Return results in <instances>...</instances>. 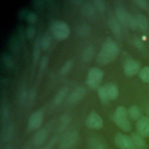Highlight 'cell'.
<instances>
[{
  "label": "cell",
  "instance_id": "cell-1",
  "mask_svg": "<svg viewBox=\"0 0 149 149\" xmlns=\"http://www.w3.org/2000/svg\"><path fill=\"white\" fill-rule=\"evenodd\" d=\"M119 52L117 44L111 38H108L102 44L101 49L97 57V61L102 65L108 64L117 58Z\"/></svg>",
  "mask_w": 149,
  "mask_h": 149
},
{
  "label": "cell",
  "instance_id": "cell-2",
  "mask_svg": "<svg viewBox=\"0 0 149 149\" xmlns=\"http://www.w3.org/2000/svg\"><path fill=\"white\" fill-rule=\"evenodd\" d=\"M51 30L54 37L58 40L66 39L70 35L69 26L64 22L54 20L51 23Z\"/></svg>",
  "mask_w": 149,
  "mask_h": 149
},
{
  "label": "cell",
  "instance_id": "cell-3",
  "mask_svg": "<svg viewBox=\"0 0 149 149\" xmlns=\"http://www.w3.org/2000/svg\"><path fill=\"white\" fill-rule=\"evenodd\" d=\"M104 77V72L101 69L93 67L89 69L86 80L87 84L91 88H97Z\"/></svg>",
  "mask_w": 149,
  "mask_h": 149
},
{
  "label": "cell",
  "instance_id": "cell-4",
  "mask_svg": "<svg viewBox=\"0 0 149 149\" xmlns=\"http://www.w3.org/2000/svg\"><path fill=\"white\" fill-rule=\"evenodd\" d=\"M87 127L91 129L98 130L103 127L104 123L101 117L95 111L90 112L86 119Z\"/></svg>",
  "mask_w": 149,
  "mask_h": 149
},
{
  "label": "cell",
  "instance_id": "cell-5",
  "mask_svg": "<svg viewBox=\"0 0 149 149\" xmlns=\"http://www.w3.org/2000/svg\"><path fill=\"white\" fill-rule=\"evenodd\" d=\"M114 142L116 146L120 149H135L131 137L120 132L115 134Z\"/></svg>",
  "mask_w": 149,
  "mask_h": 149
},
{
  "label": "cell",
  "instance_id": "cell-6",
  "mask_svg": "<svg viewBox=\"0 0 149 149\" xmlns=\"http://www.w3.org/2000/svg\"><path fill=\"white\" fill-rule=\"evenodd\" d=\"M123 70L125 74L127 76H133L140 72V63L133 59H127L124 64Z\"/></svg>",
  "mask_w": 149,
  "mask_h": 149
},
{
  "label": "cell",
  "instance_id": "cell-7",
  "mask_svg": "<svg viewBox=\"0 0 149 149\" xmlns=\"http://www.w3.org/2000/svg\"><path fill=\"white\" fill-rule=\"evenodd\" d=\"M43 111L42 109H39L34 112L29 118L28 121V129L32 130L39 128L43 121Z\"/></svg>",
  "mask_w": 149,
  "mask_h": 149
},
{
  "label": "cell",
  "instance_id": "cell-8",
  "mask_svg": "<svg viewBox=\"0 0 149 149\" xmlns=\"http://www.w3.org/2000/svg\"><path fill=\"white\" fill-rule=\"evenodd\" d=\"M136 128L143 137H149V117L144 116L139 119L136 123Z\"/></svg>",
  "mask_w": 149,
  "mask_h": 149
},
{
  "label": "cell",
  "instance_id": "cell-9",
  "mask_svg": "<svg viewBox=\"0 0 149 149\" xmlns=\"http://www.w3.org/2000/svg\"><path fill=\"white\" fill-rule=\"evenodd\" d=\"M79 134L77 131H73L68 134L62 141L60 149H69L77 141Z\"/></svg>",
  "mask_w": 149,
  "mask_h": 149
},
{
  "label": "cell",
  "instance_id": "cell-10",
  "mask_svg": "<svg viewBox=\"0 0 149 149\" xmlns=\"http://www.w3.org/2000/svg\"><path fill=\"white\" fill-rule=\"evenodd\" d=\"M86 94V89L83 87H79L70 94L68 100V102L70 104L77 103L84 98Z\"/></svg>",
  "mask_w": 149,
  "mask_h": 149
},
{
  "label": "cell",
  "instance_id": "cell-11",
  "mask_svg": "<svg viewBox=\"0 0 149 149\" xmlns=\"http://www.w3.org/2000/svg\"><path fill=\"white\" fill-rule=\"evenodd\" d=\"M115 14L119 23L122 25L127 26V20L129 13L126 12L125 9L122 6H116L115 8Z\"/></svg>",
  "mask_w": 149,
  "mask_h": 149
},
{
  "label": "cell",
  "instance_id": "cell-12",
  "mask_svg": "<svg viewBox=\"0 0 149 149\" xmlns=\"http://www.w3.org/2000/svg\"><path fill=\"white\" fill-rule=\"evenodd\" d=\"M113 119L115 124L122 130H123L125 132L130 131L132 129L131 124L127 118H118L113 116Z\"/></svg>",
  "mask_w": 149,
  "mask_h": 149
},
{
  "label": "cell",
  "instance_id": "cell-13",
  "mask_svg": "<svg viewBox=\"0 0 149 149\" xmlns=\"http://www.w3.org/2000/svg\"><path fill=\"white\" fill-rule=\"evenodd\" d=\"M110 100H116L119 95L118 87L113 83H108L104 86Z\"/></svg>",
  "mask_w": 149,
  "mask_h": 149
},
{
  "label": "cell",
  "instance_id": "cell-14",
  "mask_svg": "<svg viewBox=\"0 0 149 149\" xmlns=\"http://www.w3.org/2000/svg\"><path fill=\"white\" fill-rule=\"evenodd\" d=\"M108 26L115 35L119 36L120 34L121 29L120 23L116 17L113 16L109 17L108 20Z\"/></svg>",
  "mask_w": 149,
  "mask_h": 149
},
{
  "label": "cell",
  "instance_id": "cell-15",
  "mask_svg": "<svg viewBox=\"0 0 149 149\" xmlns=\"http://www.w3.org/2000/svg\"><path fill=\"white\" fill-rule=\"evenodd\" d=\"M48 132L47 129L43 128L38 130L33 137V143L35 145L40 146L43 144L47 138Z\"/></svg>",
  "mask_w": 149,
  "mask_h": 149
},
{
  "label": "cell",
  "instance_id": "cell-16",
  "mask_svg": "<svg viewBox=\"0 0 149 149\" xmlns=\"http://www.w3.org/2000/svg\"><path fill=\"white\" fill-rule=\"evenodd\" d=\"M81 13L87 17L94 16L96 13V8H95L93 2H87L84 3L81 8Z\"/></svg>",
  "mask_w": 149,
  "mask_h": 149
},
{
  "label": "cell",
  "instance_id": "cell-17",
  "mask_svg": "<svg viewBox=\"0 0 149 149\" xmlns=\"http://www.w3.org/2000/svg\"><path fill=\"white\" fill-rule=\"evenodd\" d=\"M95 54V47L93 45H89L83 51L81 54L82 61L87 63L91 61Z\"/></svg>",
  "mask_w": 149,
  "mask_h": 149
},
{
  "label": "cell",
  "instance_id": "cell-18",
  "mask_svg": "<svg viewBox=\"0 0 149 149\" xmlns=\"http://www.w3.org/2000/svg\"><path fill=\"white\" fill-rule=\"evenodd\" d=\"M130 137L135 149H145L146 144L141 136L137 133H133Z\"/></svg>",
  "mask_w": 149,
  "mask_h": 149
},
{
  "label": "cell",
  "instance_id": "cell-19",
  "mask_svg": "<svg viewBox=\"0 0 149 149\" xmlns=\"http://www.w3.org/2000/svg\"><path fill=\"white\" fill-rule=\"evenodd\" d=\"M136 19L137 21V27H139L143 31L147 30L148 27V22L147 18L144 15L139 13L136 16Z\"/></svg>",
  "mask_w": 149,
  "mask_h": 149
},
{
  "label": "cell",
  "instance_id": "cell-20",
  "mask_svg": "<svg viewBox=\"0 0 149 149\" xmlns=\"http://www.w3.org/2000/svg\"><path fill=\"white\" fill-rule=\"evenodd\" d=\"M88 145L90 149H106L102 141L95 137H93L89 140Z\"/></svg>",
  "mask_w": 149,
  "mask_h": 149
},
{
  "label": "cell",
  "instance_id": "cell-21",
  "mask_svg": "<svg viewBox=\"0 0 149 149\" xmlns=\"http://www.w3.org/2000/svg\"><path fill=\"white\" fill-rule=\"evenodd\" d=\"M41 46H40V39L37 38L34 44V47H33V63L34 65H36L40 58V51Z\"/></svg>",
  "mask_w": 149,
  "mask_h": 149
},
{
  "label": "cell",
  "instance_id": "cell-22",
  "mask_svg": "<svg viewBox=\"0 0 149 149\" xmlns=\"http://www.w3.org/2000/svg\"><path fill=\"white\" fill-rule=\"evenodd\" d=\"M128 115H129L130 118L134 120L140 119L141 111L139 107L136 105L131 106L128 109Z\"/></svg>",
  "mask_w": 149,
  "mask_h": 149
},
{
  "label": "cell",
  "instance_id": "cell-23",
  "mask_svg": "<svg viewBox=\"0 0 149 149\" xmlns=\"http://www.w3.org/2000/svg\"><path fill=\"white\" fill-rule=\"evenodd\" d=\"M90 31L91 29L90 26L86 24H81L79 25L76 29L77 34L82 37L88 36L90 33Z\"/></svg>",
  "mask_w": 149,
  "mask_h": 149
},
{
  "label": "cell",
  "instance_id": "cell-24",
  "mask_svg": "<svg viewBox=\"0 0 149 149\" xmlns=\"http://www.w3.org/2000/svg\"><path fill=\"white\" fill-rule=\"evenodd\" d=\"M68 92V88L67 87H64L62 88L56 94L54 98V103L56 105L60 104L62 101L65 98L67 93Z\"/></svg>",
  "mask_w": 149,
  "mask_h": 149
},
{
  "label": "cell",
  "instance_id": "cell-25",
  "mask_svg": "<svg viewBox=\"0 0 149 149\" xmlns=\"http://www.w3.org/2000/svg\"><path fill=\"white\" fill-rule=\"evenodd\" d=\"M98 95L101 102L104 104H108L109 102V98L106 91L104 86H100L98 89Z\"/></svg>",
  "mask_w": 149,
  "mask_h": 149
},
{
  "label": "cell",
  "instance_id": "cell-26",
  "mask_svg": "<svg viewBox=\"0 0 149 149\" xmlns=\"http://www.w3.org/2000/svg\"><path fill=\"white\" fill-rule=\"evenodd\" d=\"M70 122V117L66 115H63L61 116L59 120V128L58 130L59 132L63 131L66 127L68 126L69 123Z\"/></svg>",
  "mask_w": 149,
  "mask_h": 149
},
{
  "label": "cell",
  "instance_id": "cell-27",
  "mask_svg": "<svg viewBox=\"0 0 149 149\" xmlns=\"http://www.w3.org/2000/svg\"><path fill=\"white\" fill-rule=\"evenodd\" d=\"M51 41V36L48 34L44 35L40 39L41 49L42 51H46L50 46Z\"/></svg>",
  "mask_w": 149,
  "mask_h": 149
},
{
  "label": "cell",
  "instance_id": "cell-28",
  "mask_svg": "<svg viewBox=\"0 0 149 149\" xmlns=\"http://www.w3.org/2000/svg\"><path fill=\"white\" fill-rule=\"evenodd\" d=\"M139 76L143 81L149 83V66L142 68L139 72Z\"/></svg>",
  "mask_w": 149,
  "mask_h": 149
},
{
  "label": "cell",
  "instance_id": "cell-29",
  "mask_svg": "<svg viewBox=\"0 0 149 149\" xmlns=\"http://www.w3.org/2000/svg\"><path fill=\"white\" fill-rule=\"evenodd\" d=\"M1 59L2 62L6 68L9 69H11L13 67L14 63L13 62V60L8 54H2Z\"/></svg>",
  "mask_w": 149,
  "mask_h": 149
},
{
  "label": "cell",
  "instance_id": "cell-30",
  "mask_svg": "<svg viewBox=\"0 0 149 149\" xmlns=\"http://www.w3.org/2000/svg\"><path fill=\"white\" fill-rule=\"evenodd\" d=\"M128 115V111L123 106H119L116 108L115 111L114 116L118 118H127Z\"/></svg>",
  "mask_w": 149,
  "mask_h": 149
},
{
  "label": "cell",
  "instance_id": "cell-31",
  "mask_svg": "<svg viewBox=\"0 0 149 149\" xmlns=\"http://www.w3.org/2000/svg\"><path fill=\"white\" fill-rule=\"evenodd\" d=\"M73 65V61L72 60H68L66 61L60 69V73L61 74H66L72 69Z\"/></svg>",
  "mask_w": 149,
  "mask_h": 149
},
{
  "label": "cell",
  "instance_id": "cell-32",
  "mask_svg": "<svg viewBox=\"0 0 149 149\" xmlns=\"http://www.w3.org/2000/svg\"><path fill=\"white\" fill-rule=\"evenodd\" d=\"M93 3L96 8L100 12H104L105 10V3L104 1L102 0H94Z\"/></svg>",
  "mask_w": 149,
  "mask_h": 149
},
{
  "label": "cell",
  "instance_id": "cell-33",
  "mask_svg": "<svg viewBox=\"0 0 149 149\" xmlns=\"http://www.w3.org/2000/svg\"><path fill=\"white\" fill-rule=\"evenodd\" d=\"M127 26L132 29H134L137 27L136 17H134L130 14H129L127 20Z\"/></svg>",
  "mask_w": 149,
  "mask_h": 149
},
{
  "label": "cell",
  "instance_id": "cell-34",
  "mask_svg": "<svg viewBox=\"0 0 149 149\" xmlns=\"http://www.w3.org/2000/svg\"><path fill=\"white\" fill-rule=\"evenodd\" d=\"M26 19L27 22L33 24L36 22L37 20V16L36 15V13L33 12H28L26 17Z\"/></svg>",
  "mask_w": 149,
  "mask_h": 149
},
{
  "label": "cell",
  "instance_id": "cell-35",
  "mask_svg": "<svg viewBox=\"0 0 149 149\" xmlns=\"http://www.w3.org/2000/svg\"><path fill=\"white\" fill-rule=\"evenodd\" d=\"M26 35L29 39L33 38L36 35V30L33 26H28L26 30Z\"/></svg>",
  "mask_w": 149,
  "mask_h": 149
},
{
  "label": "cell",
  "instance_id": "cell-36",
  "mask_svg": "<svg viewBox=\"0 0 149 149\" xmlns=\"http://www.w3.org/2000/svg\"><path fill=\"white\" fill-rule=\"evenodd\" d=\"M48 58L47 56H44L42 58L41 61H40V71H42V70H44L47 65H48Z\"/></svg>",
  "mask_w": 149,
  "mask_h": 149
},
{
  "label": "cell",
  "instance_id": "cell-37",
  "mask_svg": "<svg viewBox=\"0 0 149 149\" xmlns=\"http://www.w3.org/2000/svg\"><path fill=\"white\" fill-rule=\"evenodd\" d=\"M134 3L141 8H146L147 6V2L145 0H134Z\"/></svg>",
  "mask_w": 149,
  "mask_h": 149
},
{
  "label": "cell",
  "instance_id": "cell-38",
  "mask_svg": "<svg viewBox=\"0 0 149 149\" xmlns=\"http://www.w3.org/2000/svg\"><path fill=\"white\" fill-rule=\"evenodd\" d=\"M133 43H134V45L135 46V47L138 49H141L143 47V42L142 41L139 39V38H136L134 40V41H133Z\"/></svg>",
  "mask_w": 149,
  "mask_h": 149
},
{
  "label": "cell",
  "instance_id": "cell-39",
  "mask_svg": "<svg viewBox=\"0 0 149 149\" xmlns=\"http://www.w3.org/2000/svg\"><path fill=\"white\" fill-rule=\"evenodd\" d=\"M8 115V109L6 107H4L2 109V119H6Z\"/></svg>",
  "mask_w": 149,
  "mask_h": 149
},
{
  "label": "cell",
  "instance_id": "cell-40",
  "mask_svg": "<svg viewBox=\"0 0 149 149\" xmlns=\"http://www.w3.org/2000/svg\"><path fill=\"white\" fill-rule=\"evenodd\" d=\"M56 142V138H53L47 144V146H46L45 149H51L55 144V143Z\"/></svg>",
  "mask_w": 149,
  "mask_h": 149
},
{
  "label": "cell",
  "instance_id": "cell-41",
  "mask_svg": "<svg viewBox=\"0 0 149 149\" xmlns=\"http://www.w3.org/2000/svg\"><path fill=\"white\" fill-rule=\"evenodd\" d=\"M72 3L76 4V5H80L81 4L83 1H81V0H76V1H71Z\"/></svg>",
  "mask_w": 149,
  "mask_h": 149
},
{
  "label": "cell",
  "instance_id": "cell-42",
  "mask_svg": "<svg viewBox=\"0 0 149 149\" xmlns=\"http://www.w3.org/2000/svg\"><path fill=\"white\" fill-rule=\"evenodd\" d=\"M5 149H12V146L10 145H8L6 147Z\"/></svg>",
  "mask_w": 149,
  "mask_h": 149
},
{
  "label": "cell",
  "instance_id": "cell-43",
  "mask_svg": "<svg viewBox=\"0 0 149 149\" xmlns=\"http://www.w3.org/2000/svg\"><path fill=\"white\" fill-rule=\"evenodd\" d=\"M147 113H148V115L149 116V108H148V110H147Z\"/></svg>",
  "mask_w": 149,
  "mask_h": 149
},
{
  "label": "cell",
  "instance_id": "cell-44",
  "mask_svg": "<svg viewBox=\"0 0 149 149\" xmlns=\"http://www.w3.org/2000/svg\"><path fill=\"white\" fill-rule=\"evenodd\" d=\"M38 149H43V148H38Z\"/></svg>",
  "mask_w": 149,
  "mask_h": 149
},
{
  "label": "cell",
  "instance_id": "cell-45",
  "mask_svg": "<svg viewBox=\"0 0 149 149\" xmlns=\"http://www.w3.org/2000/svg\"><path fill=\"white\" fill-rule=\"evenodd\" d=\"M25 149H29V148H25Z\"/></svg>",
  "mask_w": 149,
  "mask_h": 149
}]
</instances>
